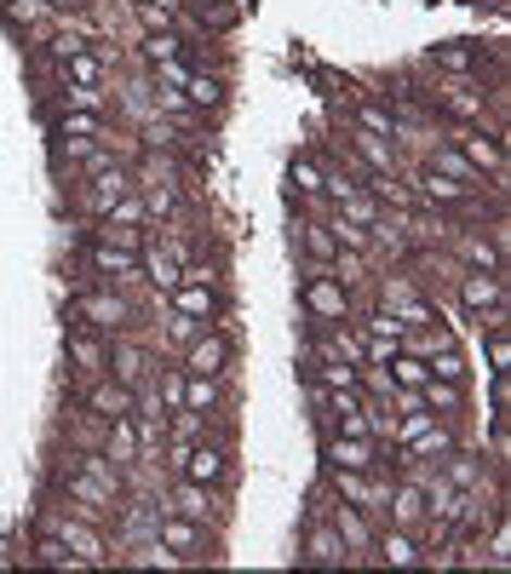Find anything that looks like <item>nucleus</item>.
<instances>
[{"instance_id":"nucleus-25","label":"nucleus","mask_w":511,"mask_h":574,"mask_svg":"<svg viewBox=\"0 0 511 574\" xmlns=\"http://www.w3.org/2000/svg\"><path fill=\"white\" fill-rule=\"evenodd\" d=\"M357 385H362V362H339V357L311 351V391H357Z\"/></svg>"},{"instance_id":"nucleus-27","label":"nucleus","mask_w":511,"mask_h":574,"mask_svg":"<svg viewBox=\"0 0 511 574\" xmlns=\"http://www.w3.org/2000/svg\"><path fill=\"white\" fill-rule=\"evenodd\" d=\"M351 150L367 161V173H402V155H397V138H379V133H351Z\"/></svg>"},{"instance_id":"nucleus-18","label":"nucleus","mask_w":511,"mask_h":574,"mask_svg":"<svg viewBox=\"0 0 511 574\" xmlns=\"http://www.w3.org/2000/svg\"><path fill=\"white\" fill-rule=\"evenodd\" d=\"M374 563H385V569H420L425 563V535H420V528L385 523L374 535Z\"/></svg>"},{"instance_id":"nucleus-44","label":"nucleus","mask_w":511,"mask_h":574,"mask_svg":"<svg viewBox=\"0 0 511 574\" xmlns=\"http://www.w3.org/2000/svg\"><path fill=\"white\" fill-rule=\"evenodd\" d=\"M145 219H150L145 196H138V190H127V196H121V201H115V208H110L104 219H98V224H121V230H145Z\"/></svg>"},{"instance_id":"nucleus-2","label":"nucleus","mask_w":511,"mask_h":574,"mask_svg":"<svg viewBox=\"0 0 511 574\" xmlns=\"http://www.w3.org/2000/svg\"><path fill=\"white\" fill-rule=\"evenodd\" d=\"M414 201L432 213H460V219H477L483 213V190H465L460 178H448L437 167H420L414 173Z\"/></svg>"},{"instance_id":"nucleus-50","label":"nucleus","mask_w":511,"mask_h":574,"mask_svg":"<svg viewBox=\"0 0 511 574\" xmlns=\"http://www.w3.org/2000/svg\"><path fill=\"white\" fill-rule=\"evenodd\" d=\"M432 374H437V379H454V385H465V374H472V367H465L460 345H448V351H437V357H432Z\"/></svg>"},{"instance_id":"nucleus-12","label":"nucleus","mask_w":511,"mask_h":574,"mask_svg":"<svg viewBox=\"0 0 511 574\" xmlns=\"http://www.w3.org/2000/svg\"><path fill=\"white\" fill-rule=\"evenodd\" d=\"M80 408H87L98 425H110V420L138 414V391H133V385H121L115 374H98V379H87V391H80Z\"/></svg>"},{"instance_id":"nucleus-55","label":"nucleus","mask_w":511,"mask_h":574,"mask_svg":"<svg viewBox=\"0 0 511 574\" xmlns=\"http://www.w3.org/2000/svg\"><path fill=\"white\" fill-rule=\"evenodd\" d=\"M173 7H178V0H173Z\"/></svg>"},{"instance_id":"nucleus-42","label":"nucleus","mask_w":511,"mask_h":574,"mask_svg":"<svg viewBox=\"0 0 511 574\" xmlns=\"http://www.w3.org/2000/svg\"><path fill=\"white\" fill-rule=\"evenodd\" d=\"M155 397H161V414H178V408H184V367L173 362V367H161L155 362Z\"/></svg>"},{"instance_id":"nucleus-11","label":"nucleus","mask_w":511,"mask_h":574,"mask_svg":"<svg viewBox=\"0 0 511 574\" xmlns=\"http://www.w3.org/2000/svg\"><path fill=\"white\" fill-rule=\"evenodd\" d=\"M437 110L448 121H460V127H483V133H495L488 127V98L477 80H460V75H448L443 87H437Z\"/></svg>"},{"instance_id":"nucleus-47","label":"nucleus","mask_w":511,"mask_h":574,"mask_svg":"<svg viewBox=\"0 0 511 574\" xmlns=\"http://www.w3.org/2000/svg\"><path fill=\"white\" fill-rule=\"evenodd\" d=\"M167 58H184V40H178V29L145 35V64H167Z\"/></svg>"},{"instance_id":"nucleus-29","label":"nucleus","mask_w":511,"mask_h":574,"mask_svg":"<svg viewBox=\"0 0 511 574\" xmlns=\"http://www.w3.org/2000/svg\"><path fill=\"white\" fill-rule=\"evenodd\" d=\"M58 80H64V87H104V58H98L92 47L58 58Z\"/></svg>"},{"instance_id":"nucleus-40","label":"nucleus","mask_w":511,"mask_h":574,"mask_svg":"<svg viewBox=\"0 0 511 574\" xmlns=\"http://www.w3.org/2000/svg\"><path fill=\"white\" fill-rule=\"evenodd\" d=\"M357 127L362 133H379V138H397V110H385L367 92H357Z\"/></svg>"},{"instance_id":"nucleus-37","label":"nucleus","mask_w":511,"mask_h":574,"mask_svg":"<svg viewBox=\"0 0 511 574\" xmlns=\"http://www.w3.org/2000/svg\"><path fill=\"white\" fill-rule=\"evenodd\" d=\"M299 248H304V259H311V264H328V259L339 253L328 219H304V224H299Z\"/></svg>"},{"instance_id":"nucleus-10","label":"nucleus","mask_w":511,"mask_h":574,"mask_svg":"<svg viewBox=\"0 0 511 574\" xmlns=\"http://www.w3.org/2000/svg\"><path fill=\"white\" fill-rule=\"evenodd\" d=\"M230 448H224L219 437H213V430H208V437H201V442H190V448H184V460H178V471H173V477H190V483H208V488H224V483H230Z\"/></svg>"},{"instance_id":"nucleus-14","label":"nucleus","mask_w":511,"mask_h":574,"mask_svg":"<svg viewBox=\"0 0 511 574\" xmlns=\"http://www.w3.org/2000/svg\"><path fill=\"white\" fill-rule=\"evenodd\" d=\"M328 523L339 528V540L351 558H374V535H379V517H367L362 506L351 500H328Z\"/></svg>"},{"instance_id":"nucleus-4","label":"nucleus","mask_w":511,"mask_h":574,"mask_svg":"<svg viewBox=\"0 0 511 574\" xmlns=\"http://www.w3.org/2000/svg\"><path fill=\"white\" fill-rule=\"evenodd\" d=\"M64 500L80 511V517H92V523H110V517H121V506H127V495H115L110 483H98L92 471H80L75 460L64 471Z\"/></svg>"},{"instance_id":"nucleus-54","label":"nucleus","mask_w":511,"mask_h":574,"mask_svg":"<svg viewBox=\"0 0 511 574\" xmlns=\"http://www.w3.org/2000/svg\"><path fill=\"white\" fill-rule=\"evenodd\" d=\"M47 12H58V17H70V12H87V0H47Z\"/></svg>"},{"instance_id":"nucleus-36","label":"nucleus","mask_w":511,"mask_h":574,"mask_svg":"<svg viewBox=\"0 0 511 574\" xmlns=\"http://www.w3.org/2000/svg\"><path fill=\"white\" fill-rule=\"evenodd\" d=\"M138 264H145V282L161 287V294H173V287H178V264L155 248V236H145V248H138Z\"/></svg>"},{"instance_id":"nucleus-39","label":"nucleus","mask_w":511,"mask_h":574,"mask_svg":"<svg viewBox=\"0 0 511 574\" xmlns=\"http://www.w3.org/2000/svg\"><path fill=\"white\" fill-rule=\"evenodd\" d=\"M334 213H339V219H351V224H362V230H374V224L385 219V208L362 190V184H357V190L345 196V201H334Z\"/></svg>"},{"instance_id":"nucleus-19","label":"nucleus","mask_w":511,"mask_h":574,"mask_svg":"<svg viewBox=\"0 0 511 574\" xmlns=\"http://www.w3.org/2000/svg\"><path fill=\"white\" fill-rule=\"evenodd\" d=\"M110 374H115L121 385H133V391H145L150 374H155L150 345H138L133 334H115V339H110Z\"/></svg>"},{"instance_id":"nucleus-22","label":"nucleus","mask_w":511,"mask_h":574,"mask_svg":"<svg viewBox=\"0 0 511 574\" xmlns=\"http://www.w3.org/2000/svg\"><path fill=\"white\" fill-rule=\"evenodd\" d=\"M448 248L460 253L465 271H488V276H506V248L495 236H483V230H454L448 236Z\"/></svg>"},{"instance_id":"nucleus-31","label":"nucleus","mask_w":511,"mask_h":574,"mask_svg":"<svg viewBox=\"0 0 511 574\" xmlns=\"http://www.w3.org/2000/svg\"><path fill=\"white\" fill-rule=\"evenodd\" d=\"M58 138L104 144V138H110V115H98V110H64V115H58Z\"/></svg>"},{"instance_id":"nucleus-34","label":"nucleus","mask_w":511,"mask_h":574,"mask_svg":"<svg viewBox=\"0 0 511 574\" xmlns=\"http://www.w3.org/2000/svg\"><path fill=\"white\" fill-rule=\"evenodd\" d=\"M425 167H437V173H448V178H460L465 184V190H488V178L472 167V161H465L460 150H454V144H437V150H432V161H425Z\"/></svg>"},{"instance_id":"nucleus-6","label":"nucleus","mask_w":511,"mask_h":574,"mask_svg":"<svg viewBox=\"0 0 511 574\" xmlns=\"http://www.w3.org/2000/svg\"><path fill=\"white\" fill-rule=\"evenodd\" d=\"M328 495H334V500H351V506L367 511V517L385 523V495H391V477H385V471H345V465H328Z\"/></svg>"},{"instance_id":"nucleus-41","label":"nucleus","mask_w":511,"mask_h":574,"mask_svg":"<svg viewBox=\"0 0 511 574\" xmlns=\"http://www.w3.org/2000/svg\"><path fill=\"white\" fill-rule=\"evenodd\" d=\"M29 551H35L29 563H40V569H80V563H75V551H70L64 540H58L52 528H40V535H35V546H29Z\"/></svg>"},{"instance_id":"nucleus-28","label":"nucleus","mask_w":511,"mask_h":574,"mask_svg":"<svg viewBox=\"0 0 511 574\" xmlns=\"http://www.w3.org/2000/svg\"><path fill=\"white\" fill-rule=\"evenodd\" d=\"M437 477H443L448 488H460V495H477L488 471H483V460H477V454H465V448H454V454H443Z\"/></svg>"},{"instance_id":"nucleus-33","label":"nucleus","mask_w":511,"mask_h":574,"mask_svg":"<svg viewBox=\"0 0 511 574\" xmlns=\"http://www.w3.org/2000/svg\"><path fill=\"white\" fill-rule=\"evenodd\" d=\"M420 402L432 408V414H443V420H460L465 414V385H454V379H425L420 385Z\"/></svg>"},{"instance_id":"nucleus-7","label":"nucleus","mask_w":511,"mask_h":574,"mask_svg":"<svg viewBox=\"0 0 511 574\" xmlns=\"http://www.w3.org/2000/svg\"><path fill=\"white\" fill-rule=\"evenodd\" d=\"M40 528H52L58 540H64L70 551H75V563L80 569H104V563H115V551H110V540H104V528H98L92 517H47Z\"/></svg>"},{"instance_id":"nucleus-3","label":"nucleus","mask_w":511,"mask_h":574,"mask_svg":"<svg viewBox=\"0 0 511 574\" xmlns=\"http://www.w3.org/2000/svg\"><path fill=\"white\" fill-rule=\"evenodd\" d=\"M155 546H167L178 563H213L219 558V540L208 535V523L178 517V511H161L155 517Z\"/></svg>"},{"instance_id":"nucleus-53","label":"nucleus","mask_w":511,"mask_h":574,"mask_svg":"<svg viewBox=\"0 0 511 574\" xmlns=\"http://www.w3.org/2000/svg\"><path fill=\"white\" fill-rule=\"evenodd\" d=\"M167 334H173V345H178V351H184V345H190V339L201 334V322H190V316H178V311H173V322H167Z\"/></svg>"},{"instance_id":"nucleus-51","label":"nucleus","mask_w":511,"mask_h":574,"mask_svg":"<svg viewBox=\"0 0 511 574\" xmlns=\"http://www.w3.org/2000/svg\"><path fill=\"white\" fill-rule=\"evenodd\" d=\"M64 110H98V115H110V98L98 92V87H64Z\"/></svg>"},{"instance_id":"nucleus-48","label":"nucleus","mask_w":511,"mask_h":574,"mask_svg":"<svg viewBox=\"0 0 511 574\" xmlns=\"http://www.w3.org/2000/svg\"><path fill=\"white\" fill-rule=\"evenodd\" d=\"M328 271H334L345 287H351V294H357V287L367 282V259H362V253H334V259H328Z\"/></svg>"},{"instance_id":"nucleus-52","label":"nucleus","mask_w":511,"mask_h":574,"mask_svg":"<svg viewBox=\"0 0 511 574\" xmlns=\"http://www.w3.org/2000/svg\"><path fill=\"white\" fill-rule=\"evenodd\" d=\"M397 351H402L397 339H374V334H362V362H367V367H385Z\"/></svg>"},{"instance_id":"nucleus-9","label":"nucleus","mask_w":511,"mask_h":574,"mask_svg":"<svg viewBox=\"0 0 511 574\" xmlns=\"http://www.w3.org/2000/svg\"><path fill=\"white\" fill-rule=\"evenodd\" d=\"M75 316H80V327H92V334H110V339H115V334H127V327H133V304L121 299L110 282H98L92 294L75 299Z\"/></svg>"},{"instance_id":"nucleus-21","label":"nucleus","mask_w":511,"mask_h":574,"mask_svg":"<svg viewBox=\"0 0 511 574\" xmlns=\"http://www.w3.org/2000/svg\"><path fill=\"white\" fill-rule=\"evenodd\" d=\"M173 311L178 316H190V322H201V327H213L219 316H224V299H219V282H184L178 276V287H173Z\"/></svg>"},{"instance_id":"nucleus-38","label":"nucleus","mask_w":511,"mask_h":574,"mask_svg":"<svg viewBox=\"0 0 511 574\" xmlns=\"http://www.w3.org/2000/svg\"><path fill=\"white\" fill-rule=\"evenodd\" d=\"M328 230H334V241H339V253H362V259H374V230H362V224H351V219H339V213H328Z\"/></svg>"},{"instance_id":"nucleus-20","label":"nucleus","mask_w":511,"mask_h":574,"mask_svg":"<svg viewBox=\"0 0 511 574\" xmlns=\"http://www.w3.org/2000/svg\"><path fill=\"white\" fill-rule=\"evenodd\" d=\"M322 460L345 465V471H385V448H379L374 437H345V430H328Z\"/></svg>"},{"instance_id":"nucleus-16","label":"nucleus","mask_w":511,"mask_h":574,"mask_svg":"<svg viewBox=\"0 0 511 574\" xmlns=\"http://www.w3.org/2000/svg\"><path fill=\"white\" fill-rule=\"evenodd\" d=\"M87 271H92L98 282L121 287V282H138V276H145V264H138V253H133V248H115V241L92 236V241H87Z\"/></svg>"},{"instance_id":"nucleus-5","label":"nucleus","mask_w":511,"mask_h":574,"mask_svg":"<svg viewBox=\"0 0 511 574\" xmlns=\"http://www.w3.org/2000/svg\"><path fill=\"white\" fill-rule=\"evenodd\" d=\"M454 299L472 322H506V276H488V271H460L454 276Z\"/></svg>"},{"instance_id":"nucleus-15","label":"nucleus","mask_w":511,"mask_h":574,"mask_svg":"<svg viewBox=\"0 0 511 574\" xmlns=\"http://www.w3.org/2000/svg\"><path fill=\"white\" fill-rule=\"evenodd\" d=\"M127 190H138V184H133V167H121V161H115V167L92 173V178H80V213L104 219V213H110Z\"/></svg>"},{"instance_id":"nucleus-45","label":"nucleus","mask_w":511,"mask_h":574,"mask_svg":"<svg viewBox=\"0 0 511 574\" xmlns=\"http://www.w3.org/2000/svg\"><path fill=\"white\" fill-rule=\"evenodd\" d=\"M385 367H391V379H397V385H408V391H420V385L432 379V362H425V357H414V351H397Z\"/></svg>"},{"instance_id":"nucleus-24","label":"nucleus","mask_w":511,"mask_h":574,"mask_svg":"<svg viewBox=\"0 0 511 574\" xmlns=\"http://www.w3.org/2000/svg\"><path fill=\"white\" fill-rule=\"evenodd\" d=\"M70 367L80 379L110 374V334H92V327H75L70 334Z\"/></svg>"},{"instance_id":"nucleus-43","label":"nucleus","mask_w":511,"mask_h":574,"mask_svg":"<svg viewBox=\"0 0 511 574\" xmlns=\"http://www.w3.org/2000/svg\"><path fill=\"white\" fill-rule=\"evenodd\" d=\"M288 178L299 184V196H304V201H316V208H322V178H328V167H322V161H311V155H294Z\"/></svg>"},{"instance_id":"nucleus-17","label":"nucleus","mask_w":511,"mask_h":574,"mask_svg":"<svg viewBox=\"0 0 511 574\" xmlns=\"http://www.w3.org/2000/svg\"><path fill=\"white\" fill-rule=\"evenodd\" d=\"M299 563H311V569H345V563H357L351 551H345L339 540V528L328 523V511L322 517H311V528H304V546H299Z\"/></svg>"},{"instance_id":"nucleus-13","label":"nucleus","mask_w":511,"mask_h":574,"mask_svg":"<svg viewBox=\"0 0 511 574\" xmlns=\"http://www.w3.org/2000/svg\"><path fill=\"white\" fill-rule=\"evenodd\" d=\"M454 150L488 178V190H500V184H506V144H500V133L460 127V133H454Z\"/></svg>"},{"instance_id":"nucleus-8","label":"nucleus","mask_w":511,"mask_h":574,"mask_svg":"<svg viewBox=\"0 0 511 574\" xmlns=\"http://www.w3.org/2000/svg\"><path fill=\"white\" fill-rule=\"evenodd\" d=\"M230 362H236V345H230V334H224L219 322L201 327V334L178 351L184 374H208V379H224V374H230Z\"/></svg>"},{"instance_id":"nucleus-46","label":"nucleus","mask_w":511,"mask_h":574,"mask_svg":"<svg viewBox=\"0 0 511 574\" xmlns=\"http://www.w3.org/2000/svg\"><path fill=\"white\" fill-rule=\"evenodd\" d=\"M138 24H145L150 35H161V29L178 24V7L173 0H138Z\"/></svg>"},{"instance_id":"nucleus-35","label":"nucleus","mask_w":511,"mask_h":574,"mask_svg":"<svg viewBox=\"0 0 511 574\" xmlns=\"http://www.w3.org/2000/svg\"><path fill=\"white\" fill-rule=\"evenodd\" d=\"M104 430H110V437H104V454H110L121 471L138 465V454H145V448H138V425H133V414H127V420H110Z\"/></svg>"},{"instance_id":"nucleus-30","label":"nucleus","mask_w":511,"mask_h":574,"mask_svg":"<svg viewBox=\"0 0 511 574\" xmlns=\"http://www.w3.org/2000/svg\"><path fill=\"white\" fill-rule=\"evenodd\" d=\"M178 92L190 98V110L196 115H213L219 104H224V75H208V70H190L178 80Z\"/></svg>"},{"instance_id":"nucleus-26","label":"nucleus","mask_w":511,"mask_h":574,"mask_svg":"<svg viewBox=\"0 0 511 574\" xmlns=\"http://www.w3.org/2000/svg\"><path fill=\"white\" fill-rule=\"evenodd\" d=\"M432 70L460 75V80H477L483 75V52L472 47V40H448V47H432Z\"/></svg>"},{"instance_id":"nucleus-49","label":"nucleus","mask_w":511,"mask_h":574,"mask_svg":"<svg viewBox=\"0 0 511 574\" xmlns=\"http://www.w3.org/2000/svg\"><path fill=\"white\" fill-rule=\"evenodd\" d=\"M483 334H488V362H495V374H506V367H511V334H506V322H488Z\"/></svg>"},{"instance_id":"nucleus-32","label":"nucleus","mask_w":511,"mask_h":574,"mask_svg":"<svg viewBox=\"0 0 511 574\" xmlns=\"http://www.w3.org/2000/svg\"><path fill=\"white\" fill-rule=\"evenodd\" d=\"M184 408L190 414H224V379H208V374H184Z\"/></svg>"},{"instance_id":"nucleus-1","label":"nucleus","mask_w":511,"mask_h":574,"mask_svg":"<svg viewBox=\"0 0 511 574\" xmlns=\"http://www.w3.org/2000/svg\"><path fill=\"white\" fill-rule=\"evenodd\" d=\"M299 304H304L311 322H351L357 316V294L328 271V264H311V276H304V287H299Z\"/></svg>"},{"instance_id":"nucleus-23","label":"nucleus","mask_w":511,"mask_h":574,"mask_svg":"<svg viewBox=\"0 0 511 574\" xmlns=\"http://www.w3.org/2000/svg\"><path fill=\"white\" fill-rule=\"evenodd\" d=\"M167 511H178V517H196V523H213V517H219V488L190 483V477H173Z\"/></svg>"}]
</instances>
